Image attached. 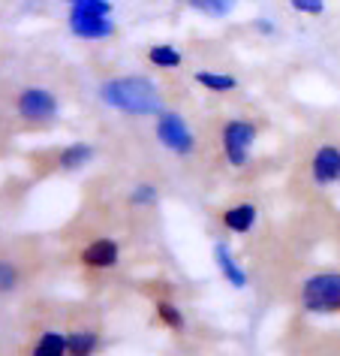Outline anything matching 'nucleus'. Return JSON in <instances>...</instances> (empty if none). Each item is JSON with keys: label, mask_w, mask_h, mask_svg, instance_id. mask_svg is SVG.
<instances>
[{"label": "nucleus", "mask_w": 340, "mask_h": 356, "mask_svg": "<svg viewBox=\"0 0 340 356\" xmlns=\"http://www.w3.org/2000/svg\"><path fill=\"white\" fill-rule=\"evenodd\" d=\"M31 353L33 356H64V353H69L67 329H58V326L42 329L40 338L31 344Z\"/></svg>", "instance_id": "ddd939ff"}, {"label": "nucleus", "mask_w": 340, "mask_h": 356, "mask_svg": "<svg viewBox=\"0 0 340 356\" xmlns=\"http://www.w3.org/2000/svg\"><path fill=\"white\" fill-rule=\"evenodd\" d=\"M289 6L298 15H322L325 13V0H289Z\"/></svg>", "instance_id": "6ab92c4d"}, {"label": "nucleus", "mask_w": 340, "mask_h": 356, "mask_svg": "<svg viewBox=\"0 0 340 356\" xmlns=\"http://www.w3.org/2000/svg\"><path fill=\"white\" fill-rule=\"evenodd\" d=\"M157 200H160V191L151 181H142L130 191V206H136V209H151V206H157Z\"/></svg>", "instance_id": "a211bd4d"}, {"label": "nucleus", "mask_w": 340, "mask_h": 356, "mask_svg": "<svg viewBox=\"0 0 340 356\" xmlns=\"http://www.w3.org/2000/svg\"><path fill=\"white\" fill-rule=\"evenodd\" d=\"M193 79H196V85H202L205 91H211V94H229V91H235V88H238V79L235 76L214 73V70H199Z\"/></svg>", "instance_id": "2eb2a0df"}, {"label": "nucleus", "mask_w": 340, "mask_h": 356, "mask_svg": "<svg viewBox=\"0 0 340 356\" xmlns=\"http://www.w3.org/2000/svg\"><path fill=\"white\" fill-rule=\"evenodd\" d=\"M69 6H82V10H91V13H103V15H112V0H64Z\"/></svg>", "instance_id": "aec40b11"}, {"label": "nucleus", "mask_w": 340, "mask_h": 356, "mask_svg": "<svg viewBox=\"0 0 340 356\" xmlns=\"http://www.w3.org/2000/svg\"><path fill=\"white\" fill-rule=\"evenodd\" d=\"M78 263L91 272H109L121 263V245L112 236H96L78 248Z\"/></svg>", "instance_id": "6e6552de"}, {"label": "nucleus", "mask_w": 340, "mask_h": 356, "mask_svg": "<svg viewBox=\"0 0 340 356\" xmlns=\"http://www.w3.org/2000/svg\"><path fill=\"white\" fill-rule=\"evenodd\" d=\"M256 124L247 121V118H229L226 124L220 127V151H223V160L232 166V169H241L250 163V154H253V145H256Z\"/></svg>", "instance_id": "20e7f679"}, {"label": "nucleus", "mask_w": 340, "mask_h": 356, "mask_svg": "<svg viewBox=\"0 0 340 356\" xmlns=\"http://www.w3.org/2000/svg\"><path fill=\"white\" fill-rule=\"evenodd\" d=\"M157 317H160V323L169 326V329H175V332H184V326H187V320H184V311L175 305V302H169V299H160L157 302Z\"/></svg>", "instance_id": "dca6fc26"}, {"label": "nucleus", "mask_w": 340, "mask_h": 356, "mask_svg": "<svg viewBox=\"0 0 340 356\" xmlns=\"http://www.w3.org/2000/svg\"><path fill=\"white\" fill-rule=\"evenodd\" d=\"M94 145L91 142H73V145H64L55 154V169L58 172H78L94 160Z\"/></svg>", "instance_id": "f8f14e48"}, {"label": "nucleus", "mask_w": 340, "mask_h": 356, "mask_svg": "<svg viewBox=\"0 0 340 356\" xmlns=\"http://www.w3.org/2000/svg\"><path fill=\"white\" fill-rule=\"evenodd\" d=\"M175 3H187V0H175Z\"/></svg>", "instance_id": "4be33fe9"}, {"label": "nucleus", "mask_w": 340, "mask_h": 356, "mask_svg": "<svg viewBox=\"0 0 340 356\" xmlns=\"http://www.w3.org/2000/svg\"><path fill=\"white\" fill-rule=\"evenodd\" d=\"M100 100L124 115H157L160 88L145 76H114L100 85Z\"/></svg>", "instance_id": "f257e3e1"}, {"label": "nucleus", "mask_w": 340, "mask_h": 356, "mask_svg": "<svg viewBox=\"0 0 340 356\" xmlns=\"http://www.w3.org/2000/svg\"><path fill=\"white\" fill-rule=\"evenodd\" d=\"M196 13L208 15V19H226V15L235 10L238 0H187Z\"/></svg>", "instance_id": "f3484780"}, {"label": "nucleus", "mask_w": 340, "mask_h": 356, "mask_svg": "<svg viewBox=\"0 0 340 356\" xmlns=\"http://www.w3.org/2000/svg\"><path fill=\"white\" fill-rule=\"evenodd\" d=\"M307 175L316 188H331L340 184V145L334 142H322L310 151L307 157Z\"/></svg>", "instance_id": "423d86ee"}, {"label": "nucleus", "mask_w": 340, "mask_h": 356, "mask_svg": "<svg viewBox=\"0 0 340 356\" xmlns=\"http://www.w3.org/2000/svg\"><path fill=\"white\" fill-rule=\"evenodd\" d=\"M253 28L262 33V37H274V24L268 22V19H256V22H253Z\"/></svg>", "instance_id": "412c9836"}, {"label": "nucleus", "mask_w": 340, "mask_h": 356, "mask_svg": "<svg viewBox=\"0 0 340 356\" xmlns=\"http://www.w3.org/2000/svg\"><path fill=\"white\" fill-rule=\"evenodd\" d=\"M67 24H69V33L78 40H109L114 33L112 15L91 13V10H82V6H69Z\"/></svg>", "instance_id": "0eeeda50"}, {"label": "nucleus", "mask_w": 340, "mask_h": 356, "mask_svg": "<svg viewBox=\"0 0 340 356\" xmlns=\"http://www.w3.org/2000/svg\"><path fill=\"white\" fill-rule=\"evenodd\" d=\"M295 305L304 314H340V269H316L304 275Z\"/></svg>", "instance_id": "f03ea898"}, {"label": "nucleus", "mask_w": 340, "mask_h": 356, "mask_svg": "<svg viewBox=\"0 0 340 356\" xmlns=\"http://www.w3.org/2000/svg\"><path fill=\"white\" fill-rule=\"evenodd\" d=\"M211 257H214V266H217V272H220V278L229 284L232 290H244L247 287V269L235 260V251L226 245V242H214L211 248Z\"/></svg>", "instance_id": "1a4fd4ad"}, {"label": "nucleus", "mask_w": 340, "mask_h": 356, "mask_svg": "<svg viewBox=\"0 0 340 356\" xmlns=\"http://www.w3.org/2000/svg\"><path fill=\"white\" fill-rule=\"evenodd\" d=\"M259 220V206L250 200H241V202H232L220 211V224L226 233H235V236H247L250 229L256 227Z\"/></svg>", "instance_id": "9d476101"}, {"label": "nucleus", "mask_w": 340, "mask_h": 356, "mask_svg": "<svg viewBox=\"0 0 340 356\" xmlns=\"http://www.w3.org/2000/svg\"><path fill=\"white\" fill-rule=\"evenodd\" d=\"M148 64L157 67V70H178L184 64V55L172 46V42H157V46L148 49Z\"/></svg>", "instance_id": "4468645a"}, {"label": "nucleus", "mask_w": 340, "mask_h": 356, "mask_svg": "<svg viewBox=\"0 0 340 356\" xmlns=\"http://www.w3.org/2000/svg\"><path fill=\"white\" fill-rule=\"evenodd\" d=\"M154 136L157 142L163 145L166 151H172L175 157H190L196 151V133L193 127L187 124L184 115H178L172 109H160L157 112V121H154Z\"/></svg>", "instance_id": "39448f33"}, {"label": "nucleus", "mask_w": 340, "mask_h": 356, "mask_svg": "<svg viewBox=\"0 0 340 356\" xmlns=\"http://www.w3.org/2000/svg\"><path fill=\"white\" fill-rule=\"evenodd\" d=\"M67 341H69V353L73 356H91L103 347V335L91 323H76L67 329Z\"/></svg>", "instance_id": "9b49d317"}, {"label": "nucleus", "mask_w": 340, "mask_h": 356, "mask_svg": "<svg viewBox=\"0 0 340 356\" xmlns=\"http://www.w3.org/2000/svg\"><path fill=\"white\" fill-rule=\"evenodd\" d=\"M12 109H15V118L31 124V127H49V124L58 121V112H60V103L58 97L42 85H28L15 94L12 100Z\"/></svg>", "instance_id": "7ed1b4c3"}]
</instances>
